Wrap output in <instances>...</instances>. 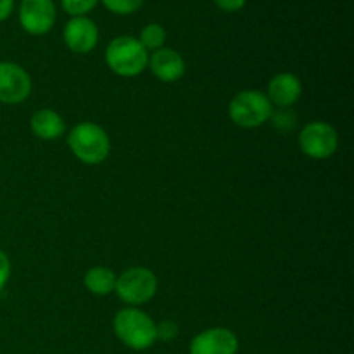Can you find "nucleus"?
<instances>
[{
  "label": "nucleus",
  "mask_w": 354,
  "mask_h": 354,
  "mask_svg": "<svg viewBox=\"0 0 354 354\" xmlns=\"http://www.w3.org/2000/svg\"><path fill=\"white\" fill-rule=\"evenodd\" d=\"M113 330L114 335L127 348L135 349V351H144V349L152 348L158 341L156 322L138 308L127 306L118 311L114 315Z\"/></svg>",
  "instance_id": "1"
},
{
  "label": "nucleus",
  "mask_w": 354,
  "mask_h": 354,
  "mask_svg": "<svg viewBox=\"0 0 354 354\" xmlns=\"http://www.w3.org/2000/svg\"><path fill=\"white\" fill-rule=\"evenodd\" d=\"M68 147L71 154L83 165L95 166L107 159L111 152V140L107 131L92 121L75 124L68 133Z\"/></svg>",
  "instance_id": "2"
},
{
  "label": "nucleus",
  "mask_w": 354,
  "mask_h": 354,
  "mask_svg": "<svg viewBox=\"0 0 354 354\" xmlns=\"http://www.w3.org/2000/svg\"><path fill=\"white\" fill-rule=\"evenodd\" d=\"M106 64L114 75L121 78H133L145 71L149 64V54L138 38L116 37L106 48Z\"/></svg>",
  "instance_id": "3"
},
{
  "label": "nucleus",
  "mask_w": 354,
  "mask_h": 354,
  "mask_svg": "<svg viewBox=\"0 0 354 354\" xmlns=\"http://www.w3.org/2000/svg\"><path fill=\"white\" fill-rule=\"evenodd\" d=\"M273 106L259 90H242L228 104V116L241 128H258L268 123Z\"/></svg>",
  "instance_id": "4"
},
{
  "label": "nucleus",
  "mask_w": 354,
  "mask_h": 354,
  "mask_svg": "<svg viewBox=\"0 0 354 354\" xmlns=\"http://www.w3.org/2000/svg\"><path fill=\"white\" fill-rule=\"evenodd\" d=\"M158 277L145 266H133L116 279L114 292L127 306L138 308L149 303L158 292Z\"/></svg>",
  "instance_id": "5"
},
{
  "label": "nucleus",
  "mask_w": 354,
  "mask_h": 354,
  "mask_svg": "<svg viewBox=\"0 0 354 354\" xmlns=\"http://www.w3.org/2000/svg\"><path fill=\"white\" fill-rule=\"evenodd\" d=\"M299 149L311 159H328L337 152L339 133L327 121H311L299 131Z\"/></svg>",
  "instance_id": "6"
},
{
  "label": "nucleus",
  "mask_w": 354,
  "mask_h": 354,
  "mask_svg": "<svg viewBox=\"0 0 354 354\" xmlns=\"http://www.w3.org/2000/svg\"><path fill=\"white\" fill-rule=\"evenodd\" d=\"M33 83L26 69L17 62L0 61V104L24 102L30 97Z\"/></svg>",
  "instance_id": "7"
},
{
  "label": "nucleus",
  "mask_w": 354,
  "mask_h": 354,
  "mask_svg": "<svg viewBox=\"0 0 354 354\" xmlns=\"http://www.w3.org/2000/svg\"><path fill=\"white\" fill-rule=\"evenodd\" d=\"M57 10L54 0H21L19 23L26 33L41 37L54 28Z\"/></svg>",
  "instance_id": "8"
},
{
  "label": "nucleus",
  "mask_w": 354,
  "mask_h": 354,
  "mask_svg": "<svg viewBox=\"0 0 354 354\" xmlns=\"http://www.w3.org/2000/svg\"><path fill=\"white\" fill-rule=\"evenodd\" d=\"M239 339L230 328L213 327L192 339L189 354H237Z\"/></svg>",
  "instance_id": "9"
},
{
  "label": "nucleus",
  "mask_w": 354,
  "mask_h": 354,
  "mask_svg": "<svg viewBox=\"0 0 354 354\" xmlns=\"http://www.w3.org/2000/svg\"><path fill=\"white\" fill-rule=\"evenodd\" d=\"M66 47L75 54H88L99 44V28L90 17L76 16L66 23L62 31Z\"/></svg>",
  "instance_id": "10"
},
{
  "label": "nucleus",
  "mask_w": 354,
  "mask_h": 354,
  "mask_svg": "<svg viewBox=\"0 0 354 354\" xmlns=\"http://www.w3.org/2000/svg\"><path fill=\"white\" fill-rule=\"evenodd\" d=\"M147 68L151 69V73L159 80V82L175 83L183 78L187 66L185 59L182 57L180 52L168 47H162L149 55Z\"/></svg>",
  "instance_id": "11"
},
{
  "label": "nucleus",
  "mask_w": 354,
  "mask_h": 354,
  "mask_svg": "<svg viewBox=\"0 0 354 354\" xmlns=\"http://www.w3.org/2000/svg\"><path fill=\"white\" fill-rule=\"evenodd\" d=\"M301 93H303V83L299 76L283 71L270 80L265 95L268 97L272 106H277L279 109H289L301 99Z\"/></svg>",
  "instance_id": "12"
},
{
  "label": "nucleus",
  "mask_w": 354,
  "mask_h": 354,
  "mask_svg": "<svg viewBox=\"0 0 354 354\" xmlns=\"http://www.w3.org/2000/svg\"><path fill=\"white\" fill-rule=\"evenodd\" d=\"M30 130L40 140H59L66 131V121L57 111L38 109L30 120Z\"/></svg>",
  "instance_id": "13"
},
{
  "label": "nucleus",
  "mask_w": 354,
  "mask_h": 354,
  "mask_svg": "<svg viewBox=\"0 0 354 354\" xmlns=\"http://www.w3.org/2000/svg\"><path fill=\"white\" fill-rule=\"evenodd\" d=\"M118 275L107 266H93L86 270L83 277V286L93 296H109L114 292Z\"/></svg>",
  "instance_id": "14"
},
{
  "label": "nucleus",
  "mask_w": 354,
  "mask_h": 354,
  "mask_svg": "<svg viewBox=\"0 0 354 354\" xmlns=\"http://www.w3.org/2000/svg\"><path fill=\"white\" fill-rule=\"evenodd\" d=\"M145 50H158L165 47L166 41V30L159 23H149L142 28L140 38H138Z\"/></svg>",
  "instance_id": "15"
},
{
  "label": "nucleus",
  "mask_w": 354,
  "mask_h": 354,
  "mask_svg": "<svg viewBox=\"0 0 354 354\" xmlns=\"http://www.w3.org/2000/svg\"><path fill=\"white\" fill-rule=\"evenodd\" d=\"M107 10L118 16H130L142 7L144 0H100Z\"/></svg>",
  "instance_id": "16"
},
{
  "label": "nucleus",
  "mask_w": 354,
  "mask_h": 354,
  "mask_svg": "<svg viewBox=\"0 0 354 354\" xmlns=\"http://www.w3.org/2000/svg\"><path fill=\"white\" fill-rule=\"evenodd\" d=\"M99 0H61L62 9L68 12L71 17L76 16H86L90 10L95 9Z\"/></svg>",
  "instance_id": "17"
},
{
  "label": "nucleus",
  "mask_w": 354,
  "mask_h": 354,
  "mask_svg": "<svg viewBox=\"0 0 354 354\" xmlns=\"http://www.w3.org/2000/svg\"><path fill=\"white\" fill-rule=\"evenodd\" d=\"M270 120L280 130H290V128H294V123H296V116H294V113L290 109H279L277 113L273 111Z\"/></svg>",
  "instance_id": "18"
},
{
  "label": "nucleus",
  "mask_w": 354,
  "mask_h": 354,
  "mask_svg": "<svg viewBox=\"0 0 354 354\" xmlns=\"http://www.w3.org/2000/svg\"><path fill=\"white\" fill-rule=\"evenodd\" d=\"M158 328V341L171 342L178 335V325L173 320H162L161 324H156Z\"/></svg>",
  "instance_id": "19"
},
{
  "label": "nucleus",
  "mask_w": 354,
  "mask_h": 354,
  "mask_svg": "<svg viewBox=\"0 0 354 354\" xmlns=\"http://www.w3.org/2000/svg\"><path fill=\"white\" fill-rule=\"evenodd\" d=\"M10 272H12V266H10L9 256L0 249V292H2L3 287L9 282Z\"/></svg>",
  "instance_id": "20"
},
{
  "label": "nucleus",
  "mask_w": 354,
  "mask_h": 354,
  "mask_svg": "<svg viewBox=\"0 0 354 354\" xmlns=\"http://www.w3.org/2000/svg\"><path fill=\"white\" fill-rule=\"evenodd\" d=\"M245 2L248 0H214V3L225 12H237L245 6Z\"/></svg>",
  "instance_id": "21"
},
{
  "label": "nucleus",
  "mask_w": 354,
  "mask_h": 354,
  "mask_svg": "<svg viewBox=\"0 0 354 354\" xmlns=\"http://www.w3.org/2000/svg\"><path fill=\"white\" fill-rule=\"evenodd\" d=\"M14 0H0V23L12 14Z\"/></svg>",
  "instance_id": "22"
}]
</instances>
